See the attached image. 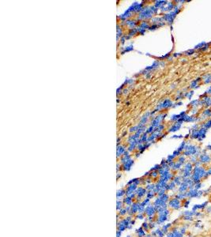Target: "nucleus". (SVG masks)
<instances>
[{
	"label": "nucleus",
	"mask_w": 211,
	"mask_h": 237,
	"mask_svg": "<svg viewBox=\"0 0 211 237\" xmlns=\"http://www.w3.org/2000/svg\"><path fill=\"white\" fill-rule=\"evenodd\" d=\"M147 194V191L145 187H138L137 190L135 191V194H136V198H135V200L134 202H140L142 200H143L144 198H145V195Z\"/></svg>",
	"instance_id": "obj_1"
},
{
	"label": "nucleus",
	"mask_w": 211,
	"mask_h": 237,
	"mask_svg": "<svg viewBox=\"0 0 211 237\" xmlns=\"http://www.w3.org/2000/svg\"><path fill=\"white\" fill-rule=\"evenodd\" d=\"M145 215L146 217H150V216H156V213H157V208L154 206L153 204H150L147 206L145 209Z\"/></svg>",
	"instance_id": "obj_2"
},
{
	"label": "nucleus",
	"mask_w": 211,
	"mask_h": 237,
	"mask_svg": "<svg viewBox=\"0 0 211 237\" xmlns=\"http://www.w3.org/2000/svg\"><path fill=\"white\" fill-rule=\"evenodd\" d=\"M138 206H139V202H134L133 204L130 206V211H129L128 215L131 216H134L136 215L138 213Z\"/></svg>",
	"instance_id": "obj_3"
},
{
	"label": "nucleus",
	"mask_w": 211,
	"mask_h": 237,
	"mask_svg": "<svg viewBox=\"0 0 211 237\" xmlns=\"http://www.w3.org/2000/svg\"><path fill=\"white\" fill-rule=\"evenodd\" d=\"M138 185H136L135 183H132L131 185L126 186V196H130L133 194L135 193V191L137 190Z\"/></svg>",
	"instance_id": "obj_4"
},
{
	"label": "nucleus",
	"mask_w": 211,
	"mask_h": 237,
	"mask_svg": "<svg viewBox=\"0 0 211 237\" xmlns=\"http://www.w3.org/2000/svg\"><path fill=\"white\" fill-rule=\"evenodd\" d=\"M129 211H130V206H124V208H122L119 211L117 212V214L120 217V218L125 217L126 216L129 214Z\"/></svg>",
	"instance_id": "obj_5"
},
{
	"label": "nucleus",
	"mask_w": 211,
	"mask_h": 237,
	"mask_svg": "<svg viewBox=\"0 0 211 237\" xmlns=\"http://www.w3.org/2000/svg\"><path fill=\"white\" fill-rule=\"evenodd\" d=\"M134 234L136 236V237H145L147 235V232H145V230L143 229L142 226H140L139 228H138L137 229H135L134 231Z\"/></svg>",
	"instance_id": "obj_6"
},
{
	"label": "nucleus",
	"mask_w": 211,
	"mask_h": 237,
	"mask_svg": "<svg viewBox=\"0 0 211 237\" xmlns=\"http://www.w3.org/2000/svg\"><path fill=\"white\" fill-rule=\"evenodd\" d=\"M126 196V189L121 188L116 191V199L117 200H123L124 197Z\"/></svg>",
	"instance_id": "obj_7"
},
{
	"label": "nucleus",
	"mask_w": 211,
	"mask_h": 237,
	"mask_svg": "<svg viewBox=\"0 0 211 237\" xmlns=\"http://www.w3.org/2000/svg\"><path fill=\"white\" fill-rule=\"evenodd\" d=\"M123 202H124V204L125 206H131L133 204V202H134V200L131 199V197L125 196L123 199Z\"/></svg>",
	"instance_id": "obj_8"
},
{
	"label": "nucleus",
	"mask_w": 211,
	"mask_h": 237,
	"mask_svg": "<svg viewBox=\"0 0 211 237\" xmlns=\"http://www.w3.org/2000/svg\"><path fill=\"white\" fill-rule=\"evenodd\" d=\"M124 206H124L123 200H116V210H117V212L119 211L122 208H124Z\"/></svg>",
	"instance_id": "obj_9"
},
{
	"label": "nucleus",
	"mask_w": 211,
	"mask_h": 237,
	"mask_svg": "<svg viewBox=\"0 0 211 237\" xmlns=\"http://www.w3.org/2000/svg\"><path fill=\"white\" fill-rule=\"evenodd\" d=\"M145 217H146V216L145 215V213H137L134 216V218L136 219V221H143L145 219Z\"/></svg>",
	"instance_id": "obj_10"
},
{
	"label": "nucleus",
	"mask_w": 211,
	"mask_h": 237,
	"mask_svg": "<svg viewBox=\"0 0 211 237\" xmlns=\"http://www.w3.org/2000/svg\"><path fill=\"white\" fill-rule=\"evenodd\" d=\"M142 227H143V229H144L146 232H150V223H149L147 221H145L143 224H142Z\"/></svg>",
	"instance_id": "obj_11"
},
{
	"label": "nucleus",
	"mask_w": 211,
	"mask_h": 237,
	"mask_svg": "<svg viewBox=\"0 0 211 237\" xmlns=\"http://www.w3.org/2000/svg\"><path fill=\"white\" fill-rule=\"evenodd\" d=\"M156 195V192L154 191H147V194L145 195V198H147L149 199H153Z\"/></svg>",
	"instance_id": "obj_12"
},
{
	"label": "nucleus",
	"mask_w": 211,
	"mask_h": 237,
	"mask_svg": "<svg viewBox=\"0 0 211 237\" xmlns=\"http://www.w3.org/2000/svg\"><path fill=\"white\" fill-rule=\"evenodd\" d=\"M150 199H147V198H144V199L140 202V203L143 205V206H144L145 207H146L147 206H149V205L150 204Z\"/></svg>",
	"instance_id": "obj_13"
},
{
	"label": "nucleus",
	"mask_w": 211,
	"mask_h": 237,
	"mask_svg": "<svg viewBox=\"0 0 211 237\" xmlns=\"http://www.w3.org/2000/svg\"><path fill=\"white\" fill-rule=\"evenodd\" d=\"M149 223H150V230H153V229H154V227L156 226L157 224L156 221H152V222H149Z\"/></svg>",
	"instance_id": "obj_14"
},
{
	"label": "nucleus",
	"mask_w": 211,
	"mask_h": 237,
	"mask_svg": "<svg viewBox=\"0 0 211 237\" xmlns=\"http://www.w3.org/2000/svg\"><path fill=\"white\" fill-rule=\"evenodd\" d=\"M122 233H123V232H120V231H118V230H117V231H116V237H121V236H122Z\"/></svg>",
	"instance_id": "obj_15"
},
{
	"label": "nucleus",
	"mask_w": 211,
	"mask_h": 237,
	"mask_svg": "<svg viewBox=\"0 0 211 237\" xmlns=\"http://www.w3.org/2000/svg\"><path fill=\"white\" fill-rule=\"evenodd\" d=\"M209 202H211V194L209 196Z\"/></svg>",
	"instance_id": "obj_16"
},
{
	"label": "nucleus",
	"mask_w": 211,
	"mask_h": 237,
	"mask_svg": "<svg viewBox=\"0 0 211 237\" xmlns=\"http://www.w3.org/2000/svg\"><path fill=\"white\" fill-rule=\"evenodd\" d=\"M126 237H133V236H131V235H127Z\"/></svg>",
	"instance_id": "obj_17"
}]
</instances>
